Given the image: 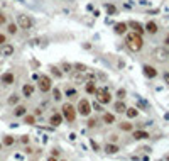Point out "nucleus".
I'll return each instance as SVG.
<instances>
[{
	"label": "nucleus",
	"mask_w": 169,
	"mask_h": 161,
	"mask_svg": "<svg viewBox=\"0 0 169 161\" xmlns=\"http://www.w3.org/2000/svg\"><path fill=\"white\" fill-rule=\"evenodd\" d=\"M125 44H127V48H129L130 51L137 53V51L142 49L144 41H142V38H140V34H137V32H130V34H127V38H125Z\"/></svg>",
	"instance_id": "f257e3e1"
},
{
	"label": "nucleus",
	"mask_w": 169,
	"mask_h": 161,
	"mask_svg": "<svg viewBox=\"0 0 169 161\" xmlns=\"http://www.w3.org/2000/svg\"><path fill=\"white\" fill-rule=\"evenodd\" d=\"M17 25L21 27V29H30L34 25V21L30 19L29 15H25V14H21V15H17Z\"/></svg>",
	"instance_id": "f03ea898"
},
{
	"label": "nucleus",
	"mask_w": 169,
	"mask_h": 161,
	"mask_svg": "<svg viewBox=\"0 0 169 161\" xmlns=\"http://www.w3.org/2000/svg\"><path fill=\"white\" fill-rule=\"evenodd\" d=\"M152 58L157 59V61H167L169 59V51L167 48H156V49L152 51Z\"/></svg>",
	"instance_id": "7ed1b4c3"
},
{
	"label": "nucleus",
	"mask_w": 169,
	"mask_h": 161,
	"mask_svg": "<svg viewBox=\"0 0 169 161\" xmlns=\"http://www.w3.org/2000/svg\"><path fill=\"white\" fill-rule=\"evenodd\" d=\"M95 97H97L98 104H103V105H107L110 100H112V97H110V93L107 92L105 88H97L95 90Z\"/></svg>",
	"instance_id": "20e7f679"
},
{
	"label": "nucleus",
	"mask_w": 169,
	"mask_h": 161,
	"mask_svg": "<svg viewBox=\"0 0 169 161\" xmlns=\"http://www.w3.org/2000/svg\"><path fill=\"white\" fill-rule=\"evenodd\" d=\"M63 115H64V119H66L68 122H73L75 117H76V109L71 105V104H64L63 105Z\"/></svg>",
	"instance_id": "39448f33"
},
{
	"label": "nucleus",
	"mask_w": 169,
	"mask_h": 161,
	"mask_svg": "<svg viewBox=\"0 0 169 161\" xmlns=\"http://www.w3.org/2000/svg\"><path fill=\"white\" fill-rule=\"evenodd\" d=\"M78 112H80L81 115H90V112H91V104H90V100H86V98H83V100H80V104H78Z\"/></svg>",
	"instance_id": "423d86ee"
},
{
	"label": "nucleus",
	"mask_w": 169,
	"mask_h": 161,
	"mask_svg": "<svg viewBox=\"0 0 169 161\" xmlns=\"http://www.w3.org/2000/svg\"><path fill=\"white\" fill-rule=\"evenodd\" d=\"M37 87H39V90H41V92H49L51 87H53V83H51V78H49V76H41V78H39Z\"/></svg>",
	"instance_id": "0eeeda50"
},
{
	"label": "nucleus",
	"mask_w": 169,
	"mask_h": 161,
	"mask_svg": "<svg viewBox=\"0 0 169 161\" xmlns=\"http://www.w3.org/2000/svg\"><path fill=\"white\" fill-rule=\"evenodd\" d=\"M127 25H129L130 29H134V32H137V34H142L144 31H145V27H144V25L140 24V22H137V21H130Z\"/></svg>",
	"instance_id": "6e6552de"
},
{
	"label": "nucleus",
	"mask_w": 169,
	"mask_h": 161,
	"mask_svg": "<svg viewBox=\"0 0 169 161\" xmlns=\"http://www.w3.org/2000/svg\"><path fill=\"white\" fill-rule=\"evenodd\" d=\"M144 75L147 76V78H154V76H157V70L154 66H151V64H145V66L142 68Z\"/></svg>",
	"instance_id": "1a4fd4ad"
},
{
	"label": "nucleus",
	"mask_w": 169,
	"mask_h": 161,
	"mask_svg": "<svg viewBox=\"0 0 169 161\" xmlns=\"http://www.w3.org/2000/svg\"><path fill=\"white\" fill-rule=\"evenodd\" d=\"M0 54L2 56H12L14 54V46L12 44H2V48H0Z\"/></svg>",
	"instance_id": "9d476101"
},
{
	"label": "nucleus",
	"mask_w": 169,
	"mask_h": 161,
	"mask_svg": "<svg viewBox=\"0 0 169 161\" xmlns=\"http://www.w3.org/2000/svg\"><path fill=\"white\" fill-rule=\"evenodd\" d=\"M127 27H129V25H127V22H118V24H115L113 31H115V34H118V36H120V34H125L127 32Z\"/></svg>",
	"instance_id": "9b49d317"
},
{
	"label": "nucleus",
	"mask_w": 169,
	"mask_h": 161,
	"mask_svg": "<svg viewBox=\"0 0 169 161\" xmlns=\"http://www.w3.org/2000/svg\"><path fill=\"white\" fill-rule=\"evenodd\" d=\"M0 80H2V83H4V85H12L14 80H15V76H14V73H4Z\"/></svg>",
	"instance_id": "f8f14e48"
},
{
	"label": "nucleus",
	"mask_w": 169,
	"mask_h": 161,
	"mask_svg": "<svg viewBox=\"0 0 169 161\" xmlns=\"http://www.w3.org/2000/svg\"><path fill=\"white\" fill-rule=\"evenodd\" d=\"M145 31H147L149 34H156L157 32V24L154 21H149L147 24H145Z\"/></svg>",
	"instance_id": "ddd939ff"
},
{
	"label": "nucleus",
	"mask_w": 169,
	"mask_h": 161,
	"mask_svg": "<svg viewBox=\"0 0 169 161\" xmlns=\"http://www.w3.org/2000/svg\"><path fill=\"white\" fill-rule=\"evenodd\" d=\"M22 93H24V97H30V95H32L34 93V87L32 85H24V88H22Z\"/></svg>",
	"instance_id": "4468645a"
},
{
	"label": "nucleus",
	"mask_w": 169,
	"mask_h": 161,
	"mask_svg": "<svg viewBox=\"0 0 169 161\" xmlns=\"http://www.w3.org/2000/svg\"><path fill=\"white\" fill-rule=\"evenodd\" d=\"M115 110H117V114H125L127 105L123 102H117V104H115Z\"/></svg>",
	"instance_id": "2eb2a0df"
},
{
	"label": "nucleus",
	"mask_w": 169,
	"mask_h": 161,
	"mask_svg": "<svg viewBox=\"0 0 169 161\" xmlns=\"http://www.w3.org/2000/svg\"><path fill=\"white\" fill-rule=\"evenodd\" d=\"M134 139H145V137H149V134L145 131H134Z\"/></svg>",
	"instance_id": "dca6fc26"
},
{
	"label": "nucleus",
	"mask_w": 169,
	"mask_h": 161,
	"mask_svg": "<svg viewBox=\"0 0 169 161\" xmlns=\"http://www.w3.org/2000/svg\"><path fill=\"white\" fill-rule=\"evenodd\" d=\"M63 122V115H59V114H54L53 117H51V124L53 126H59V124Z\"/></svg>",
	"instance_id": "f3484780"
},
{
	"label": "nucleus",
	"mask_w": 169,
	"mask_h": 161,
	"mask_svg": "<svg viewBox=\"0 0 169 161\" xmlns=\"http://www.w3.org/2000/svg\"><path fill=\"white\" fill-rule=\"evenodd\" d=\"M25 107L24 105H19V107H15V110H14V115H15V117H21V115H24L25 114Z\"/></svg>",
	"instance_id": "a211bd4d"
},
{
	"label": "nucleus",
	"mask_w": 169,
	"mask_h": 161,
	"mask_svg": "<svg viewBox=\"0 0 169 161\" xmlns=\"http://www.w3.org/2000/svg\"><path fill=\"white\" fill-rule=\"evenodd\" d=\"M105 151L108 153V154H115V153L118 151V146H115V144H107V146H105Z\"/></svg>",
	"instance_id": "6ab92c4d"
},
{
	"label": "nucleus",
	"mask_w": 169,
	"mask_h": 161,
	"mask_svg": "<svg viewBox=\"0 0 169 161\" xmlns=\"http://www.w3.org/2000/svg\"><path fill=\"white\" fill-rule=\"evenodd\" d=\"M84 90H86V93H95V83H93V81H88V83H86V87H84Z\"/></svg>",
	"instance_id": "aec40b11"
},
{
	"label": "nucleus",
	"mask_w": 169,
	"mask_h": 161,
	"mask_svg": "<svg viewBox=\"0 0 169 161\" xmlns=\"http://www.w3.org/2000/svg\"><path fill=\"white\" fill-rule=\"evenodd\" d=\"M103 120H105L107 124H113L115 122V117L112 114H103Z\"/></svg>",
	"instance_id": "412c9836"
},
{
	"label": "nucleus",
	"mask_w": 169,
	"mask_h": 161,
	"mask_svg": "<svg viewBox=\"0 0 169 161\" xmlns=\"http://www.w3.org/2000/svg\"><path fill=\"white\" fill-rule=\"evenodd\" d=\"M125 114L129 115V117H137V114H139V112H137L135 109H132V107H130V109H127V110H125Z\"/></svg>",
	"instance_id": "4be33fe9"
},
{
	"label": "nucleus",
	"mask_w": 169,
	"mask_h": 161,
	"mask_svg": "<svg viewBox=\"0 0 169 161\" xmlns=\"http://www.w3.org/2000/svg\"><path fill=\"white\" fill-rule=\"evenodd\" d=\"M107 12L110 14V15H113V14H117V7H115V5H107Z\"/></svg>",
	"instance_id": "5701e85b"
},
{
	"label": "nucleus",
	"mask_w": 169,
	"mask_h": 161,
	"mask_svg": "<svg viewBox=\"0 0 169 161\" xmlns=\"http://www.w3.org/2000/svg\"><path fill=\"white\" fill-rule=\"evenodd\" d=\"M4 144H5V146H12V144H14V137H12V136L4 137Z\"/></svg>",
	"instance_id": "b1692460"
},
{
	"label": "nucleus",
	"mask_w": 169,
	"mask_h": 161,
	"mask_svg": "<svg viewBox=\"0 0 169 161\" xmlns=\"http://www.w3.org/2000/svg\"><path fill=\"white\" fill-rule=\"evenodd\" d=\"M17 102H19V95H12V97L8 98V105H15Z\"/></svg>",
	"instance_id": "393cba45"
},
{
	"label": "nucleus",
	"mask_w": 169,
	"mask_h": 161,
	"mask_svg": "<svg viewBox=\"0 0 169 161\" xmlns=\"http://www.w3.org/2000/svg\"><path fill=\"white\" fill-rule=\"evenodd\" d=\"M120 129H123V131H130V129H132V124L122 122V124H120Z\"/></svg>",
	"instance_id": "a878e982"
},
{
	"label": "nucleus",
	"mask_w": 169,
	"mask_h": 161,
	"mask_svg": "<svg viewBox=\"0 0 169 161\" xmlns=\"http://www.w3.org/2000/svg\"><path fill=\"white\" fill-rule=\"evenodd\" d=\"M53 97H54V100H61V92L58 88H54L53 90Z\"/></svg>",
	"instance_id": "bb28decb"
},
{
	"label": "nucleus",
	"mask_w": 169,
	"mask_h": 161,
	"mask_svg": "<svg viewBox=\"0 0 169 161\" xmlns=\"http://www.w3.org/2000/svg\"><path fill=\"white\" fill-rule=\"evenodd\" d=\"M17 32V25L15 24H8V34H15Z\"/></svg>",
	"instance_id": "cd10ccee"
},
{
	"label": "nucleus",
	"mask_w": 169,
	"mask_h": 161,
	"mask_svg": "<svg viewBox=\"0 0 169 161\" xmlns=\"http://www.w3.org/2000/svg\"><path fill=\"white\" fill-rule=\"evenodd\" d=\"M63 71L69 73V71H71V64H69V63H63Z\"/></svg>",
	"instance_id": "c85d7f7f"
},
{
	"label": "nucleus",
	"mask_w": 169,
	"mask_h": 161,
	"mask_svg": "<svg viewBox=\"0 0 169 161\" xmlns=\"http://www.w3.org/2000/svg\"><path fill=\"white\" fill-rule=\"evenodd\" d=\"M75 70H78V71H84V70H86V66H84V64H81V63H78V64H75Z\"/></svg>",
	"instance_id": "c756f323"
},
{
	"label": "nucleus",
	"mask_w": 169,
	"mask_h": 161,
	"mask_svg": "<svg viewBox=\"0 0 169 161\" xmlns=\"http://www.w3.org/2000/svg\"><path fill=\"white\" fill-rule=\"evenodd\" d=\"M51 70H53V75H54V76H61V71H59L56 66H51Z\"/></svg>",
	"instance_id": "7c9ffc66"
},
{
	"label": "nucleus",
	"mask_w": 169,
	"mask_h": 161,
	"mask_svg": "<svg viewBox=\"0 0 169 161\" xmlns=\"http://www.w3.org/2000/svg\"><path fill=\"white\" fill-rule=\"evenodd\" d=\"M117 95H118V98H125V90L120 88V90L117 92Z\"/></svg>",
	"instance_id": "2f4dec72"
},
{
	"label": "nucleus",
	"mask_w": 169,
	"mask_h": 161,
	"mask_svg": "<svg viewBox=\"0 0 169 161\" xmlns=\"http://www.w3.org/2000/svg\"><path fill=\"white\" fill-rule=\"evenodd\" d=\"M34 120H36V119H34L32 115H27V117H25V124H34Z\"/></svg>",
	"instance_id": "473e14b6"
},
{
	"label": "nucleus",
	"mask_w": 169,
	"mask_h": 161,
	"mask_svg": "<svg viewBox=\"0 0 169 161\" xmlns=\"http://www.w3.org/2000/svg\"><path fill=\"white\" fill-rule=\"evenodd\" d=\"M5 22H7V17L4 12H0V24H5Z\"/></svg>",
	"instance_id": "72a5a7b5"
},
{
	"label": "nucleus",
	"mask_w": 169,
	"mask_h": 161,
	"mask_svg": "<svg viewBox=\"0 0 169 161\" xmlns=\"http://www.w3.org/2000/svg\"><path fill=\"white\" fill-rule=\"evenodd\" d=\"M97 126V120H95V119H90L88 120V127H95Z\"/></svg>",
	"instance_id": "f704fd0d"
},
{
	"label": "nucleus",
	"mask_w": 169,
	"mask_h": 161,
	"mask_svg": "<svg viewBox=\"0 0 169 161\" xmlns=\"http://www.w3.org/2000/svg\"><path fill=\"white\" fill-rule=\"evenodd\" d=\"M5 42H7V38H5L4 34H0V46H2V44H5Z\"/></svg>",
	"instance_id": "c9c22d12"
},
{
	"label": "nucleus",
	"mask_w": 169,
	"mask_h": 161,
	"mask_svg": "<svg viewBox=\"0 0 169 161\" xmlns=\"http://www.w3.org/2000/svg\"><path fill=\"white\" fill-rule=\"evenodd\" d=\"M21 141L25 144V143H29V137H27V136H22V139H21Z\"/></svg>",
	"instance_id": "e433bc0d"
},
{
	"label": "nucleus",
	"mask_w": 169,
	"mask_h": 161,
	"mask_svg": "<svg viewBox=\"0 0 169 161\" xmlns=\"http://www.w3.org/2000/svg\"><path fill=\"white\" fill-rule=\"evenodd\" d=\"M164 81L169 85V73H166V75H164Z\"/></svg>",
	"instance_id": "4c0bfd02"
},
{
	"label": "nucleus",
	"mask_w": 169,
	"mask_h": 161,
	"mask_svg": "<svg viewBox=\"0 0 169 161\" xmlns=\"http://www.w3.org/2000/svg\"><path fill=\"white\" fill-rule=\"evenodd\" d=\"M164 42H166V44H167V46H169V34H167V36H166V41H164Z\"/></svg>",
	"instance_id": "58836bf2"
},
{
	"label": "nucleus",
	"mask_w": 169,
	"mask_h": 161,
	"mask_svg": "<svg viewBox=\"0 0 169 161\" xmlns=\"http://www.w3.org/2000/svg\"><path fill=\"white\" fill-rule=\"evenodd\" d=\"M47 161H56V158H53V156H51V158H49V159H47Z\"/></svg>",
	"instance_id": "ea45409f"
},
{
	"label": "nucleus",
	"mask_w": 169,
	"mask_h": 161,
	"mask_svg": "<svg viewBox=\"0 0 169 161\" xmlns=\"http://www.w3.org/2000/svg\"><path fill=\"white\" fill-rule=\"evenodd\" d=\"M166 159H167V161H169V154H167V156H166Z\"/></svg>",
	"instance_id": "a19ab883"
}]
</instances>
